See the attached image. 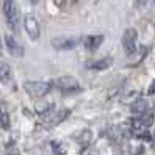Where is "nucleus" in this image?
Returning <instances> with one entry per match:
<instances>
[{
	"instance_id": "1",
	"label": "nucleus",
	"mask_w": 155,
	"mask_h": 155,
	"mask_svg": "<svg viewBox=\"0 0 155 155\" xmlns=\"http://www.w3.org/2000/svg\"><path fill=\"white\" fill-rule=\"evenodd\" d=\"M3 14H5V17H6L8 27H10L13 31L19 30L21 13H19V8H17V5H16L14 0H3Z\"/></svg>"
},
{
	"instance_id": "2",
	"label": "nucleus",
	"mask_w": 155,
	"mask_h": 155,
	"mask_svg": "<svg viewBox=\"0 0 155 155\" xmlns=\"http://www.w3.org/2000/svg\"><path fill=\"white\" fill-rule=\"evenodd\" d=\"M24 89L25 93L31 96V97H36V99H41L44 96H47L52 89V85L47 83V81H39V80H28L24 83Z\"/></svg>"
},
{
	"instance_id": "3",
	"label": "nucleus",
	"mask_w": 155,
	"mask_h": 155,
	"mask_svg": "<svg viewBox=\"0 0 155 155\" xmlns=\"http://www.w3.org/2000/svg\"><path fill=\"white\" fill-rule=\"evenodd\" d=\"M53 85H55L63 94H72V93L80 91L78 80L74 75H61V77L53 80Z\"/></svg>"
},
{
	"instance_id": "4",
	"label": "nucleus",
	"mask_w": 155,
	"mask_h": 155,
	"mask_svg": "<svg viewBox=\"0 0 155 155\" xmlns=\"http://www.w3.org/2000/svg\"><path fill=\"white\" fill-rule=\"evenodd\" d=\"M71 114V110L69 108H58V110H52L49 113H45L41 124L44 127H53V125H58L61 124L66 117Z\"/></svg>"
},
{
	"instance_id": "5",
	"label": "nucleus",
	"mask_w": 155,
	"mask_h": 155,
	"mask_svg": "<svg viewBox=\"0 0 155 155\" xmlns=\"http://www.w3.org/2000/svg\"><path fill=\"white\" fill-rule=\"evenodd\" d=\"M136 39H138V33H136L135 28L129 27L125 28L124 35H122V47H124V52L127 55H133L135 50H136Z\"/></svg>"
},
{
	"instance_id": "6",
	"label": "nucleus",
	"mask_w": 155,
	"mask_h": 155,
	"mask_svg": "<svg viewBox=\"0 0 155 155\" xmlns=\"http://www.w3.org/2000/svg\"><path fill=\"white\" fill-rule=\"evenodd\" d=\"M24 28L31 41H36L39 38V24H38V19L33 14L24 16Z\"/></svg>"
},
{
	"instance_id": "7",
	"label": "nucleus",
	"mask_w": 155,
	"mask_h": 155,
	"mask_svg": "<svg viewBox=\"0 0 155 155\" xmlns=\"http://www.w3.org/2000/svg\"><path fill=\"white\" fill-rule=\"evenodd\" d=\"M5 45H6V50L10 52V55L16 57V58H22L24 57V47H22V44L17 41L13 35L10 33H6L5 35Z\"/></svg>"
},
{
	"instance_id": "8",
	"label": "nucleus",
	"mask_w": 155,
	"mask_h": 155,
	"mask_svg": "<svg viewBox=\"0 0 155 155\" xmlns=\"http://www.w3.org/2000/svg\"><path fill=\"white\" fill-rule=\"evenodd\" d=\"M77 41L71 36H58V38L52 39V47L57 50H72L75 49Z\"/></svg>"
},
{
	"instance_id": "9",
	"label": "nucleus",
	"mask_w": 155,
	"mask_h": 155,
	"mask_svg": "<svg viewBox=\"0 0 155 155\" xmlns=\"http://www.w3.org/2000/svg\"><path fill=\"white\" fill-rule=\"evenodd\" d=\"M13 81V69L5 61H0V83L10 85Z\"/></svg>"
},
{
	"instance_id": "10",
	"label": "nucleus",
	"mask_w": 155,
	"mask_h": 155,
	"mask_svg": "<svg viewBox=\"0 0 155 155\" xmlns=\"http://www.w3.org/2000/svg\"><path fill=\"white\" fill-rule=\"evenodd\" d=\"M102 42H104V36L102 35H91V36H88V38L85 39V47L88 50H91V52H94V50H97L100 45H102Z\"/></svg>"
},
{
	"instance_id": "11",
	"label": "nucleus",
	"mask_w": 155,
	"mask_h": 155,
	"mask_svg": "<svg viewBox=\"0 0 155 155\" xmlns=\"http://www.w3.org/2000/svg\"><path fill=\"white\" fill-rule=\"evenodd\" d=\"M111 64H113V58L111 57H104V58L96 60L94 63H89L88 68L89 69H96V71H105V69L110 68Z\"/></svg>"
},
{
	"instance_id": "12",
	"label": "nucleus",
	"mask_w": 155,
	"mask_h": 155,
	"mask_svg": "<svg viewBox=\"0 0 155 155\" xmlns=\"http://www.w3.org/2000/svg\"><path fill=\"white\" fill-rule=\"evenodd\" d=\"M132 113L135 114H141L144 111H147V102H146L144 99H138V100H135V102L132 104Z\"/></svg>"
},
{
	"instance_id": "13",
	"label": "nucleus",
	"mask_w": 155,
	"mask_h": 155,
	"mask_svg": "<svg viewBox=\"0 0 155 155\" xmlns=\"http://www.w3.org/2000/svg\"><path fill=\"white\" fill-rule=\"evenodd\" d=\"M52 108H53V102H38L35 110L38 114H45V113L52 111Z\"/></svg>"
},
{
	"instance_id": "14",
	"label": "nucleus",
	"mask_w": 155,
	"mask_h": 155,
	"mask_svg": "<svg viewBox=\"0 0 155 155\" xmlns=\"http://www.w3.org/2000/svg\"><path fill=\"white\" fill-rule=\"evenodd\" d=\"M75 140L81 144V146H83V147H85V146L91 141V132L89 130H83V132H78L77 135H75Z\"/></svg>"
},
{
	"instance_id": "15",
	"label": "nucleus",
	"mask_w": 155,
	"mask_h": 155,
	"mask_svg": "<svg viewBox=\"0 0 155 155\" xmlns=\"http://www.w3.org/2000/svg\"><path fill=\"white\" fill-rule=\"evenodd\" d=\"M0 125H2L3 129H10L11 122H10V114H8V113L0 114Z\"/></svg>"
},
{
	"instance_id": "16",
	"label": "nucleus",
	"mask_w": 155,
	"mask_h": 155,
	"mask_svg": "<svg viewBox=\"0 0 155 155\" xmlns=\"http://www.w3.org/2000/svg\"><path fill=\"white\" fill-rule=\"evenodd\" d=\"M146 53H147V49H146V47H141V49L138 50V53H136V61L133 63V66H136L138 63L143 61V58L146 57Z\"/></svg>"
},
{
	"instance_id": "17",
	"label": "nucleus",
	"mask_w": 155,
	"mask_h": 155,
	"mask_svg": "<svg viewBox=\"0 0 155 155\" xmlns=\"http://www.w3.org/2000/svg\"><path fill=\"white\" fill-rule=\"evenodd\" d=\"M149 0H135V8H143Z\"/></svg>"
},
{
	"instance_id": "18",
	"label": "nucleus",
	"mask_w": 155,
	"mask_h": 155,
	"mask_svg": "<svg viewBox=\"0 0 155 155\" xmlns=\"http://www.w3.org/2000/svg\"><path fill=\"white\" fill-rule=\"evenodd\" d=\"M3 113H8V110H6V104L0 99V114H3Z\"/></svg>"
},
{
	"instance_id": "19",
	"label": "nucleus",
	"mask_w": 155,
	"mask_h": 155,
	"mask_svg": "<svg viewBox=\"0 0 155 155\" xmlns=\"http://www.w3.org/2000/svg\"><path fill=\"white\" fill-rule=\"evenodd\" d=\"M147 94H150V96H152V94H155V80L152 81V85L149 86V89H147Z\"/></svg>"
},
{
	"instance_id": "20",
	"label": "nucleus",
	"mask_w": 155,
	"mask_h": 155,
	"mask_svg": "<svg viewBox=\"0 0 155 155\" xmlns=\"http://www.w3.org/2000/svg\"><path fill=\"white\" fill-rule=\"evenodd\" d=\"M28 2H30V3H33V5H35V3H38V2H39V0H28Z\"/></svg>"
},
{
	"instance_id": "21",
	"label": "nucleus",
	"mask_w": 155,
	"mask_h": 155,
	"mask_svg": "<svg viewBox=\"0 0 155 155\" xmlns=\"http://www.w3.org/2000/svg\"><path fill=\"white\" fill-rule=\"evenodd\" d=\"M6 155H19V153H6Z\"/></svg>"
},
{
	"instance_id": "22",
	"label": "nucleus",
	"mask_w": 155,
	"mask_h": 155,
	"mask_svg": "<svg viewBox=\"0 0 155 155\" xmlns=\"http://www.w3.org/2000/svg\"><path fill=\"white\" fill-rule=\"evenodd\" d=\"M0 47H2V41H0Z\"/></svg>"
}]
</instances>
